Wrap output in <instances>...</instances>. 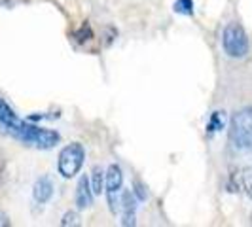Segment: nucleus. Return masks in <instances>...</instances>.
<instances>
[{
	"mask_svg": "<svg viewBox=\"0 0 252 227\" xmlns=\"http://www.w3.org/2000/svg\"><path fill=\"white\" fill-rule=\"evenodd\" d=\"M229 136L235 148L252 154V108H245L233 115Z\"/></svg>",
	"mask_w": 252,
	"mask_h": 227,
	"instance_id": "f257e3e1",
	"label": "nucleus"
},
{
	"mask_svg": "<svg viewBox=\"0 0 252 227\" xmlns=\"http://www.w3.org/2000/svg\"><path fill=\"white\" fill-rule=\"evenodd\" d=\"M85 161V150L80 142H72L69 146H65L59 154L57 161V169L63 178H74Z\"/></svg>",
	"mask_w": 252,
	"mask_h": 227,
	"instance_id": "f03ea898",
	"label": "nucleus"
},
{
	"mask_svg": "<svg viewBox=\"0 0 252 227\" xmlns=\"http://www.w3.org/2000/svg\"><path fill=\"white\" fill-rule=\"evenodd\" d=\"M224 51L231 59H243L249 53V36L239 23H229L222 34Z\"/></svg>",
	"mask_w": 252,
	"mask_h": 227,
	"instance_id": "7ed1b4c3",
	"label": "nucleus"
},
{
	"mask_svg": "<svg viewBox=\"0 0 252 227\" xmlns=\"http://www.w3.org/2000/svg\"><path fill=\"white\" fill-rule=\"evenodd\" d=\"M124 189V172L120 165H108V169L104 172V191H106V201H108V208L110 212L116 214L120 208V193Z\"/></svg>",
	"mask_w": 252,
	"mask_h": 227,
	"instance_id": "20e7f679",
	"label": "nucleus"
},
{
	"mask_svg": "<svg viewBox=\"0 0 252 227\" xmlns=\"http://www.w3.org/2000/svg\"><path fill=\"white\" fill-rule=\"evenodd\" d=\"M118 210L122 212V226L133 227L137 224V218H135V214H137V197L133 195V191L122 189V193H120V208Z\"/></svg>",
	"mask_w": 252,
	"mask_h": 227,
	"instance_id": "39448f33",
	"label": "nucleus"
},
{
	"mask_svg": "<svg viewBox=\"0 0 252 227\" xmlns=\"http://www.w3.org/2000/svg\"><path fill=\"white\" fill-rule=\"evenodd\" d=\"M0 125L6 129L12 136L19 133V129L25 125V119H19L17 114L10 108V104L4 99H0Z\"/></svg>",
	"mask_w": 252,
	"mask_h": 227,
	"instance_id": "423d86ee",
	"label": "nucleus"
},
{
	"mask_svg": "<svg viewBox=\"0 0 252 227\" xmlns=\"http://www.w3.org/2000/svg\"><path fill=\"white\" fill-rule=\"evenodd\" d=\"M74 203H76V208L78 210H85L93 204V189L89 184V178L82 176L76 184V195H74Z\"/></svg>",
	"mask_w": 252,
	"mask_h": 227,
	"instance_id": "0eeeda50",
	"label": "nucleus"
},
{
	"mask_svg": "<svg viewBox=\"0 0 252 227\" xmlns=\"http://www.w3.org/2000/svg\"><path fill=\"white\" fill-rule=\"evenodd\" d=\"M53 195V182L50 176H40L34 182V189H32V197L38 204H46Z\"/></svg>",
	"mask_w": 252,
	"mask_h": 227,
	"instance_id": "6e6552de",
	"label": "nucleus"
},
{
	"mask_svg": "<svg viewBox=\"0 0 252 227\" xmlns=\"http://www.w3.org/2000/svg\"><path fill=\"white\" fill-rule=\"evenodd\" d=\"M59 140H61V135H59L57 131L40 127L38 135H36V140H34L32 146H34V148H38V150H50V148H53Z\"/></svg>",
	"mask_w": 252,
	"mask_h": 227,
	"instance_id": "1a4fd4ad",
	"label": "nucleus"
},
{
	"mask_svg": "<svg viewBox=\"0 0 252 227\" xmlns=\"http://www.w3.org/2000/svg\"><path fill=\"white\" fill-rule=\"evenodd\" d=\"M91 189H93V195H101L104 191V170L101 169L99 165L93 167V172H91Z\"/></svg>",
	"mask_w": 252,
	"mask_h": 227,
	"instance_id": "9d476101",
	"label": "nucleus"
},
{
	"mask_svg": "<svg viewBox=\"0 0 252 227\" xmlns=\"http://www.w3.org/2000/svg\"><path fill=\"white\" fill-rule=\"evenodd\" d=\"M226 125V115L224 112H212L210 114V119H209V125H207V131L209 133H216V131H222Z\"/></svg>",
	"mask_w": 252,
	"mask_h": 227,
	"instance_id": "9b49d317",
	"label": "nucleus"
},
{
	"mask_svg": "<svg viewBox=\"0 0 252 227\" xmlns=\"http://www.w3.org/2000/svg\"><path fill=\"white\" fill-rule=\"evenodd\" d=\"M239 180H241V185L243 189L247 191V195L252 199V167H245L239 174Z\"/></svg>",
	"mask_w": 252,
	"mask_h": 227,
	"instance_id": "f8f14e48",
	"label": "nucleus"
},
{
	"mask_svg": "<svg viewBox=\"0 0 252 227\" xmlns=\"http://www.w3.org/2000/svg\"><path fill=\"white\" fill-rule=\"evenodd\" d=\"M173 10L176 14H182V15H194V0H176Z\"/></svg>",
	"mask_w": 252,
	"mask_h": 227,
	"instance_id": "ddd939ff",
	"label": "nucleus"
},
{
	"mask_svg": "<svg viewBox=\"0 0 252 227\" xmlns=\"http://www.w3.org/2000/svg\"><path fill=\"white\" fill-rule=\"evenodd\" d=\"M61 226L63 227H69V226H80V216H78V212H74V210H70V212H67L65 216H63V220H61Z\"/></svg>",
	"mask_w": 252,
	"mask_h": 227,
	"instance_id": "4468645a",
	"label": "nucleus"
},
{
	"mask_svg": "<svg viewBox=\"0 0 252 227\" xmlns=\"http://www.w3.org/2000/svg\"><path fill=\"white\" fill-rule=\"evenodd\" d=\"M91 36H93V32H91V27L89 25H82V28L76 32V40L78 42H87V40H91Z\"/></svg>",
	"mask_w": 252,
	"mask_h": 227,
	"instance_id": "2eb2a0df",
	"label": "nucleus"
},
{
	"mask_svg": "<svg viewBox=\"0 0 252 227\" xmlns=\"http://www.w3.org/2000/svg\"><path fill=\"white\" fill-rule=\"evenodd\" d=\"M133 195L137 197V201H146V187L142 185L140 180L133 182Z\"/></svg>",
	"mask_w": 252,
	"mask_h": 227,
	"instance_id": "dca6fc26",
	"label": "nucleus"
},
{
	"mask_svg": "<svg viewBox=\"0 0 252 227\" xmlns=\"http://www.w3.org/2000/svg\"><path fill=\"white\" fill-rule=\"evenodd\" d=\"M8 226H10V218L0 210V227H8Z\"/></svg>",
	"mask_w": 252,
	"mask_h": 227,
	"instance_id": "f3484780",
	"label": "nucleus"
}]
</instances>
